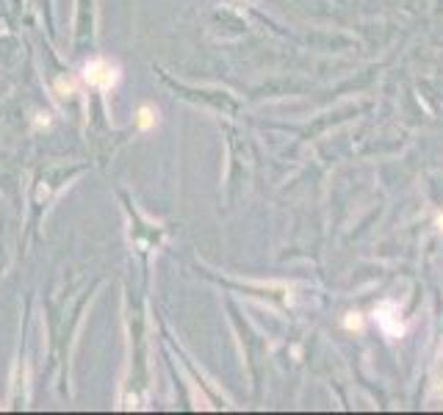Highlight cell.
Segmentation results:
<instances>
[{
  "instance_id": "obj_2",
  "label": "cell",
  "mask_w": 443,
  "mask_h": 415,
  "mask_svg": "<svg viewBox=\"0 0 443 415\" xmlns=\"http://www.w3.org/2000/svg\"><path fill=\"white\" fill-rule=\"evenodd\" d=\"M377 321L382 324V329L388 332V335H402V324H393L391 316H388V305H382L380 310H377Z\"/></svg>"
},
{
  "instance_id": "obj_4",
  "label": "cell",
  "mask_w": 443,
  "mask_h": 415,
  "mask_svg": "<svg viewBox=\"0 0 443 415\" xmlns=\"http://www.w3.org/2000/svg\"><path fill=\"white\" fill-rule=\"evenodd\" d=\"M352 316H355V319H347V327L349 329H352V327L357 329V327H360V319H357V313H352Z\"/></svg>"
},
{
  "instance_id": "obj_3",
  "label": "cell",
  "mask_w": 443,
  "mask_h": 415,
  "mask_svg": "<svg viewBox=\"0 0 443 415\" xmlns=\"http://www.w3.org/2000/svg\"><path fill=\"white\" fill-rule=\"evenodd\" d=\"M153 122H156V114L150 111V108H142L139 111V128H153Z\"/></svg>"
},
{
  "instance_id": "obj_1",
  "label": "cell",
  "mask_w": 443,
  "mask_h": 415,
  "mask_svg": "<svg viewBox=\"0 0 443 415\" xmlns=\"http://www.w3.org/2000/svg\"><path fill=\"white\" fill-rule=\"evenodd\" d=\"M84 78L95 89H111L120 81V66L105 62V59H95V62H89L84 66Z\"/></svg>"
}]
</instances>
